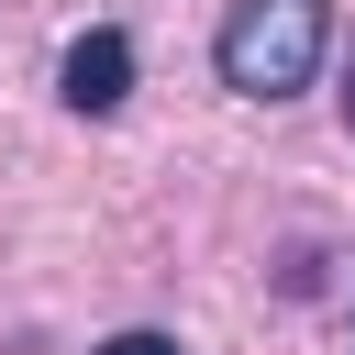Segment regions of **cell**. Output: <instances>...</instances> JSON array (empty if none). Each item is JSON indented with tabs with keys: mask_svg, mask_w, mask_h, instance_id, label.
<instances>
[{
	"mask_svg": "<svg viewBox=\"0 0 355 355\" xmlns=\"http://www.w3.org/2000/svg\"><path fill=\"white\" fill-rule=\"evenodd\" d=\"M322 44H333V0H233L211 55H222V89L244 100H288L322 78Z\"/></svg>",
	"mask_w": 355,
	"mask_h": 355,
	"instance_id": "6da1fadb",
	"label": "cell"
},
{
	"mask_svg": "<svg viewBox=\"0 0 355 355\" xmlns=\"http://www.w3.org/2000/svg\"><path fill=\"white\" fill-rule=\"evenodd\" d=\"M55 89H67V111H89V122H100V111H122V100H133V33H111V22H100V33H78V44H67V67H55Z\"/></svg>",
	"mask_w": 355,
	"mask_h": 355,
	"instance_id": "7a4b0ae2",
	"label": "cell"
},
{
	"mask_svg": "<svg viewBox=\"0 0 355 355\" xmlns=\"http://www.w3.org/2000/svg\"><path fill=\"white\" fill-rule=\"evenodd\" d=\"M89 355H189L178 333H111V344H89Z\"/></svg>",
	"mask_w": 355,
	"mask_h": 355,
	"instance_id": "3957f363",
	"label": "cell"
}]
</instances>
